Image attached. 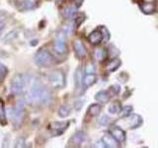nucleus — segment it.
<instances>
[{"label": "nucleus", "mask_w": 158, "mask_h": 148, "mask_svg": "<svg viewBox=\"0 0 158 148\" xmlns=\"http://www.w3.org/2000/svg\"><path fill=\"white\" fill-rule=\"evenodd\" d=\"M70 113H71V108L69 107L68 105H63L61 106L60 108H59V110H58V116L64 118V117H67L69 115H70Z\"/></svg>", "instance_id": "nucleus-22"}, {"label": "nucleus", "mask_w": 158, "mask_h": 148, "mask_svg": "<svg viewBox=\"0 0 158 148\" xmlns=\"http://www.w3.org/2000/svg\"><path fill=\"white\" fill-rule=\"evenodd\" d=\"M139 8L141 11L147 14V15H150L153 12L155 11V4L152 3V2H144V3H140L139 4Z\"/></svg>", "instance_id": "nucleus-15"}, {"label": "nucleus", "mask_w": 158, "mask_h": 148, "mask_svg": "<svg viewBox=\"0 0 158 148\" xmlns=\"http://www.w3.org/2000/svg\"><path fill=\"white\" fill-rule=\"evenodd\" d=\"M122 65V61H121V59L120 58H114L112 59V60L108 63V65H107V70L109 72H114V71H116L117 69H118V67H120Z\"/></svg>", "instance_id": "nucleus-19"}, {"label": "nucleus", "mask_w": 158, "mask_h": 148, "mask_svg": "<svg viewBox=\"0 0 158 148\" xmlns=\"http://www.w3.org/2000/svg\"><path fill=\"white\" fill-rule=\"evenodd\" d=\"M17 37H18V31H17V30H13V31L9 32V33H7L6 35H5L2 39L4 42H12Z\"/></svg>", "instance_id": "nucleus-25"}, {"label": "nucleus", "mask_w": 158, "mask_h": 148, "mask_svg": "<svg viewBox=\"0 0 158 148\" xmlns=\"http://www.w3.org/2000/svg\"><path fill=\"white\" fill-rule=\"evenodd\" d=\"M25 140H24V138L23 137H20L18 138V139L16 140V142H15V147H24L25 145Z\"/></svg>", "instance_id": "nucleus-32"}, {"label": "nucleus", "mask_w": 158, "mask_h": 148, "mask_svg": "<svg viewBox=\"0 0 158 148\" xmlns=\"http://www.w3.org/2000/svg\"><path fill=\"white\" fill-rule=\"evenodd\" d=\"M101 112V106L98 104H93L90 107L88 108V113L91 117H96L98 116Z\"/></svg>", "instance_id": "nucleus-23"}, {"label": "nucleus", "mask_w": 158, "mask_h": 148, "mask_svg": "<svg viewBox=\"0 0 158 148\" xmlns=\"http://www.w3.org/2000/svg\"><path fill=\"white\" fill-rule=\"evenodd\" d=\"M34 77L29 74H17L12 79L11 92L14 95H22L27 91L28 87L33 81Z\"/></svg>", "instance_id": "nucleus-2"}, {"label": "nucleus", "mask_w": 158, "mask_h": 148, "mask_svg": "<svg viewBox=\"0 0 158 148\" xmlns=\"http://www.w3.org/2000/svg\"><path fill=\"white\" fill-rule=\"evenodd\" d=\"M18 8L21 10V11H25V10H31L35 8L34 3H32L29 0H24L23 2H21L18 5Z\"/></svg>", "instance_id": "nucleus-24"}, {"label": "nucleus", "mask_w": 158, "mask_h": 148, "mask_svg": "<svg viewBox=\"0 0 158 148\" xmlns=\"http://www.w3.org/2000/svg\"><path fill=\"white\" fill-rule=\"evenodd\" d=\"M109 122H110V118H109L107 116L102 117V118L100 120V123H101L102 125H108Z\"/></svg>", "instance_id": "nucleus-33"}, {"label": "nucleus", "mask_w": 158, "mask_h": 148, "mask_svg": "<svg viewBox=\"0 0 158 148\" xmlns=\"http://www.w3.org/2000/svg\"><path fill=\"white\" fill-rule=\"evenodd\" d=\"M88 39H89V42H90L92 44H94V46H97V44L101 43L102 41L104 39L102 31H101L100 29H98V30H95V31H93L90 35H89Z\"/></svg>", "instance_id": "nucleus-12"}, {"label": "nucleus", "mask_w": 158, "mask_h": 148, "mask_svg": "<svg viewBox=\"0 0 158 148\" xmlns=\"http://www.w3.org/2000/svg\"><path fill=\"white\" fill-rule=\"evenodd\" d=\"M11 117H12V122L14 126L16 128H19L23 125L24 122V117H25V107L23 103H17L12 109L11 112Z\"/></svg>", "instance_id": "nucleus-3"}, {"label": "nucleus", "mask_w": 158, "mask_h": 148, "mask_svg": "<svg viewBox=\"0 0 158 148\" xmlns=\"http://www.w3.org/2000/svg\"><path fill=\"white\" fill-rule=\"evenodd\" d=\"M95 70H96V67H95V65H94L92 62L87 63V65L85 67V72H86V74L95 73Z\"/></svg>", "instance_id": "nucleus-29"}, {"label": "nucleus", "mask_w": 158, "mask_h": 148, "mask_svg": "<svg viewBox=\"0 0 158 148\" xmlns=\"http://www.w3.org/2000/svg\"><path fill=\"white\" fill-rule=\"evenodd\" d=\"M56 1H62V0H56Z\"/></svg>", "instance_id": "nucleus-35"}, {"label": "nucleus", "mask_w": 158, "mask_h": 148, "mask_svg": "<svg viewBox=\"0 0 158 148\" xmlns=\"http://www.w3.org/2000/svg\"><path fill=\"white\" fill-rule=\"evenodd\" d=\"M102 142L104 143L105 147H109V148H115L118 146V142L116 140V138L114 137L111 133H106L102 138Z\"/></svg>", "instance_id": "nucleus-13"}, {"label": "nucleus", "mask_w": 158, "mask_h": 148, "mask_svg": "<svg viewBox=\"0 0 158 148\" xmlns=\"http://www.w3.org/2000/svg\"><path fill=\"white\" fill-rule=\"evenodd\" d=\"M110 94H109L107 91H99L96 95H95V99L96 101L99 102L100 104H107L109 101H110Z\"/></svg>", "instance_id": "nucleus-17"}, {"label": "nucleus", "mask_w": 158, "mask_h": 148, "mask_svg": "<svg viewBox=\"0 0 158 148\" xmlns=\"http://www.w3.org/2000/svg\"><path fill=\"white\" fill-rule=\"evenodd\" d=\"M53 48L56 52H57L58 54H64L67 51V46L65 43V36L64 34L61 33L58 35V37L56 38V39L53 43Z\"/></svg>", "instance_id": "nucleus-7"}, {"label": "nucleus", "mask_w": 158, "mask_h": 148, "mask_svg": "<svg viewBox=\"0 0 158 148\" xmlns=\"http://www.w3.org/2000/svg\"><path fill=\"white\" fill-rule=\"evenodd\" d=\"M127 122L126 125L128 130H135L138 126L142 125V117L138 115H130L127 117Z\"/></svg>", "instance_id": "nucleus-9"}, {"label": "nucleus", "mask_w": 158, "mask_h": 148, "mask_svg": "<svg viewBox=\"0 0 158 148\" xmlns=\"http://www.w3.org/2000/svg\"><path fill=\"white\" fill-rule=\"evenodd\" d=\"M97 81V76L96 74L91 73V74H86L85 76L83 77V80H82V85L84 86V88H88L94 84L96 83Z\"/></svg>", "instance_id": "nucleus-14"}, {"label": "nucleus", "mask_w": 158, "mask_h": 148, "mask_svg": "<svg viewBox=\"0 0 158 148\" xmlns=\"http://www.w3.org/2000/svg\"><path fill=\"white\" fill-rule=\"evenodd\" d=\"M75 24H76V27H78V25L79 24H81L83 21H84V19H85V16H84L83 14H79V15H76L75 16Z\"/></svg>", "instance_id": "nucleus-31"}, {"label": "nucleus", "mask_w": 158, "mask_h": 148, "mask_svg": "<svg viewBox=\"0 0 158 148\" xmlns=\"http://www.w3.org/2000/svg\"><path fill=\"white\" fill-rule=\"evenodd\" d=\"M7 73H8V69L6 68V66H4L3 64H0V79H3L7 75Z\"/></svg>", "instance_id": "nucleus-30"}, {"label": "nucleus", "mask_w": 158, "mask_h": 148, "mask_svg": "<svg viewBox=\"0 0 158 148\" xmlns=\"http://www.w3.org/2000/svg\"><path fill=\"white\" fill-rule=\"evenodd\" d=\"M82 80H83L82 70H81V68H78L75 72V84H76V86H80L82 84Z\"/></svg>", "instance_id": "nucleus-27"}, {"label": "nucleus", "mask_w": 158, "mask_h": 148, "mask_svg": "<svg viewBox=\"0 0 158 148\" xmlns=\"http://www.w3.org/2000/svg\"><path fill=\"white\" fill-rule=\"evenodd\" d=\"M121 91V87L120 85H118V84H115V85H113L110 87V89H109V92H110L113 96H117L118 95V93H120Z\"/></svg>", "instance_id": "nucleus-28"}, {"label": "nucleus", "mask_w": 158, "mask_h": 148, "mask_svg": "<svg viewBox=\"0 0 158 148\" xmlns=\"http://www.w3.org/2000/svg\"><path fill=\"white\" fill-rule=\"evenodd\" d=\"M0 123L6 125L7 123V116H6V110H5L4 102L0 99Z\"/></svg>", "instance_id": "nucleus-21"}, {"label": "nucleus", "mask_w": 158, "mask_h": 148, "mask_svg": "<svg viewBox=\"0 0 158 148\" xmlns=\"http://www.w3.org/2000/svg\"><path fill=\"white\" fill-rule=\"evenodd\" d=\"M122 110V106H121V103L118 101H115L113 102L110 107H109V113L111 115H116V113H120Z\"/></svg>", "instance_id": "nucleus-20"}, {"label": "nucleus", "mask_w": 158, "mask_h": 148, "mask_svg": "<svg viewBox=\"0 0 158 148\" xmlns=\"http://www.w3.org/2000/svg\"><path fill=\"white\" fill-rule=\"evenodd\" d=\"M75 2H76V6L79 7V6H81V5H82L83 0H75Z\"/></svg>", "instance_id": "nucleus-34"}, {"label": "nucleus", "mask_w": 158, "mask_h": 148, "mask_svg": "<svg viewBox=\"0 0 158 148\" xmlns=\"http://www.w3.org/2000/svg\"><path fill=\"white\" fill-rule=\"evenodd\" d=\"M111 134L116 138V140L118 143H123L126 141V132L123 131L121 127L118 126H114L110 130Z\"/></svg>", "instance_id": "nucleus-11"}, {"label": "nucleus", "mask_w": 158, "mask_h": 148, "mask_svg": "<svg viewBox=\"0 0 158 148\" xmlns=\"http://www.w3.org/2000/svg\"><path fill=\"white\" fill-rule=\"evenodd\" d=\"M69 125L68 121H54L48 125V130L51 131L52 136H59L66 130Z\"/></svg>", "instance_id": "nucleus-6"}, {"label": "nucleus", "mask_w": 158, "mask_h": 148, "mask_svg": "<svg viewBox=\"0 0 158 148\" xmlns=\"http://www.w3.org/2000/svg\"><path fill=\"white\" fill-rule=\"evenodd\" d=\"M132 110H133V109L131 106H126V107L122 108V110L120 112V117H128L130 115H131Z\"/></svg>", "instance_id": "nucleus-26"}, {"label": "nucleus", "mask_w": 158, "mask_h": 148, "mask_svg": "<svg viewBox=\"0 0 158 148\" xmlns=\"http://www.w3.org/2000/svg\"><path fill=\"white\" fill-rule=\"evenodd\" d=\"M35 62L40 67H48L52 65L53 56L47 49H41L35 56Z\"/></svg>", "instance_id": "nucleus-4"}, {"label": "nucleus", "mask_w": 158, "mask_h": 148, "mask_svg": "<svg viewBox=\"0 0 158 148\" xmlns=\"http://www.w3.org/2000/svg\"><path fill=\"white\" fill-rule=\"evenodd\" d=\"M62 15L65 19H74L77 15V10L75 6H68L63 9Z\"/></svg>", "instance_id": "nucleus-16"}, {"label": "nucleus", "mask_w": 158, "mask_h": 148, "mask_svg": "<svg viewBox=\"0 0 158 148\" xmlns=\"http://www.w3.org/2000/svg\"><path fill=\"white\" fill-rule=\"evenodd\" d=\"M25 100L30 105L48 106L52 102V94L49 89L34 78L25 92Z\"/></svg>", "instance_id": "nucleus-1"}, {"label": "nucleus", "mask_w": 158, "mask_h": 148, "mask_svg": "<svg viewBox=\"0 0 158 148\" xmlns=\"http://www.w3.org/2000/svg\"><path fill=\"white\" fill-rule=\"evenodd\" d=\"M48 82L54 89H61L65 86V76L61 70H54L48 74Z\"/></svg>", "instance_id": "nucleus-5"}, {"label": "nucleus", "mask_w": 158, "mask_h": 148, "mask_svg": "<svg viewBox=\"0 0 158 148\" xmlns=\"http://www.w3.org/2000/svg\"><path fill=\"white\" fill-rule=\"evenodd\" d=\"M94 57L98 61H104L108 57V51L106 48H97L94 52Z\"/></svg>", "instance_id": "nucleus-18"}, {"label": "nucleus", "mask_w": 158, "mask_h": 148, "mask_svg": "<svg viewBox=\"0 0 158 148\" xmlns=\"http://www.w3.org/2000/svg\"><path fill=\"white\" fill-rule=\"evenodd\" d=\"M86 134L83 131H77L76 133L71 136V138L68 141V146L69 147H79L81 146L83 141L85 140Z\"/></svg>", "instance_id": "nucleus-8"}, {"label": "nucleus", "mask_w": 158, "mask_h": 148, "mask_svg": "<svg viewBox=\"0 0 158 148\" xmlns=\"http://www.w3.org/2000/svg\"><path fill=\"white\" fill-rule=\"evenodd\" d=\"M73 48L74 51H75V56L78 58H84L87 56V49L85 46L83 44V43L81 41H79V39H76L73 43Z\"/></svg>", "instance_id": "nucleus-10"}]
</instances>
